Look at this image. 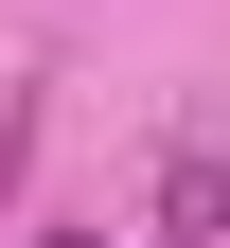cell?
Returning <instances> with one entry per match:
<instances>
[{
  "label": "cell",
  "mask_w": 230,
  "mask_h": 248,
  "mask_svg": "<svg viewBox=\"0 0 230 248\" xmlns=\"http://www.w3.org/2000/svg\"><path fill=\"white\" fill-rule=\"evenodd\" d=\"M159 248H230V160H213V142L159 160Z\"/></svg>",
  "instance_id": "1"
},
{
  "label": "cell",
  "mask_w": 230,
  "mask_h": 248,
  "mask_svg": "<svg viewBox=\"0 0 230 248\" xmlns=\"http://www.w3.org/2000/svg\"><path fill=\"white\" fill-rule=\"evenodd\" d=\"M53 248H107V231H53Z\"/></svg>",
  "instance_id": "2"
}]
</instances>
